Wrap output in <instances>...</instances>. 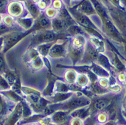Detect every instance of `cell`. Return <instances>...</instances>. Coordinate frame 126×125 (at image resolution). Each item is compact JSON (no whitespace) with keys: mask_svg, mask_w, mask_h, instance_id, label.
<instances>
[{"mask_svg":"<svg viewBox=\"0 0 126 125\" xmlns=\"http://www.w3.org/2000/svg\"><path fill=\"white\" fill-rule=\"evenodd\" d=\"M22 8L18 3H12L8 6V12L10 13L12 16H17L22 12Z\"/></svg>","mask_w":126,"mask_h":125,"instance_id":"6da1fadb","label":"cell"},{"mask_svg":"<svg viewBox=\"0 0 126 125\" xmlns=\"http://www.w3.org/2000/svg\"><path fill=\"white\" fill-rule=\"evenodd\" d=\"M28 8H29L30 12H31L32 15L36 16V15L38 14V10H37L36 7V6L33 4V3L29 2V5H28Z\"/></svg>","mask_w":126,"mask_h":125,"instance_id":"7a4b0ae2","label":"cell"},{"mask_svg":"<svg viewBox=\"0 0 126 125\" xmlns=\"http://www.w3.org/2000/svg\"><path fill=\"white\" fill-rule=\"evenodd\" d=\"M56 13H57V11L52 8H48L47 10V15L48 16V17H50V18L51 17H54L55 16Z\"/></svg>","mask_w":126,"mask_h":125,"instance_id":"3957f363","label":"cell"},{"mask_svg":"<svg viewBox=\"0 0 126 125\" xmlns=\"http://www.w3.org/2000/svg\"><path fill=\"white\" fill-rule=\"evenodd\" d=\"M95 107L97 109H103V108H105L106 107V102H104L103 100L98 101L95 104Z\"/></svg>","mask_w":126,"mask_h":125,"instance_id":"277c9868","label":"cell"},{"mask_svg":"<svg viewBox=\"0 0 126 125\" xmlns=\"http://www.w3.org/2000/svg\"><path fill=\"white\" fill-rule=\"evenodd\" d=\"M4 22L6 25H11L13 23V19L11 16H6L4 18Z\"/></svg>","mask_w":126,"mask_h":125,"instance_id":"5b68a950","label":"cell"},{"mask_svg":"<svg viewBox=\"0 0 126 125\" xmlns=\"http://www.w3.org/2000/svg\"><path fill=\"white\" fill-rule=\"evenodd\" d=\"M83 41H81V38L80 39V38H77L74 40V45L77 47H80L81 45H83Z\"/></svg>","mask_w":126,"mask_h":125,"instance_id":"8992f818","label":"cell"},{"mask_svg":"<svg viewBox=\"0 0 126 125\" xmlns=\"http://www.w3.org/2000/svg\"><path fill=\"white\" fill-rule=\"evenodd\" d=\"M87 79L86 77H85V76H81V77H80L79 79V81H78V82H79V84H80V85H84V84H85L87 83Z\"/></svg>","mask_w":126,"mask_h":125,"instance_id":"52a82bcc","label":"cell"},{"mask_svg":"<svg viewBox=\"0 0 126 125\" xmlns=\"http://www.w3.org/2000/svg\"><path fill=\"white\" fill-rule=\"evenodd\" d=\"M54 7L55 8H60L61 7V2L59 0H55L54 2Z\"/></svg>","mask_w":126,"mask_h":125,"instance_id":"ba28073f","label":"cell"},{"mask_svg":"<svg viewBox=\"0 0 126 125\" xmlns=\"http://www.w3.org/2000/svg\"><path fill=\"white\" fill-rule=\"evenodd\" d=\"M82 8H83V10L85 11L86 12H90V10H91V6H90L89 5H87V3L83 4V6H82Z\"/></svg>","mask_w":126,"mask_h":125,"instance_id":"9c48e42d","label":"cell"},{"mask_svg":"<svg viewBox=\"0 0 126 125\" xmlns=\"http://www.w3.org/2000/svg\"><path fill=\"white\" fill-rule=\"evenodd\" d=\"M40 24L42 25V26L43 27L47 26L48 24V21L47 19L43 18V19H42V20H40Z\"/></svg>","mask_w":126,"mask_h":125,"instance_id":"30bf717a","label":"cell"},{"mask_svg":"<svg viewBox=\"0 0 126 125\" xmlns=\"http://www.w3.org/2000/svg\"><path fill=\"white\" fill-rule=\"evenodd\" d=\"M38 6L40 9H44L46 8V3L45 1H40L38 3Z\"/></svg>","mask_w":126,"mask_h":125,"instance_id":"8fae6325","label":"cell"},{"mask_svg":"<svg viewBox=\"0 0 126 125\" xmlns=\"http://www.w3.org/2000/svg\"><path fill=\"white\" fill-rule=\"evenodd\" d=\"M7 87V84L6 82L4 81L1 77H0V88H6Z\"/></svg>","mask_w":126,"mask_h":125,"instance_id":"7c38bea8","label":"cell"},{"mask_svg":"<svg viewBox=\"0 0 126 125\" xmlns=\"http://www.w3.org/2000/svg\"><path fill=\"white\" fill-rule=\"evenodd\" d=\"M98 119H99V121L100 122L104 123L105 121H106V116H105V115L101 114V115H99V116Z\"/></svg>","mask_w":126,"mask_h":125,"instance_id":"4fadbf2b","label":"cell"},{"mask_svg":"<svg viewBox=\"0 0 126 125\" xmlns=\"http://www.w3.org/2000/svg\"><path fill=\"white\" fill-rule=\"evenodd\" d=\"M5 4H6L5 0H0V11L5 7Z\"/></svg>","mask_w":126,"mask_h":125,"instance_id":"5bb4252c","label":"cell"},{"mask_svg":"<svg viewBox=\"0 0 126 125\" xmlns=\"http://www.w3.org/2000/svg\"><path fill=\"white\" fill-rule=\"evenodd\" d=\"M100 84H101V85L103 87H105L108 84V82L105 79H101V80H100Z\"/></svg>","mask_w":126,"mask_h":125,"instance_id":"9a60e30c","label":"cell"},{"mask_svg":"<svg viewBox=\"0 0 126 125\" xmlns=\"http://www.w3.org/2000/svg\"><path fill=\"white\" fill-rule=\"evenodd\" d=\"M63 119H64V116H63V114H60V115L58 114L55 116V121H61Z\"/></svg>","mask_w":126,"mask_h":125,"instance_id":"2e32d148","label":"cell"},{"mask_svg":"<svg viewBox=\"0 0 126 125\" xmlns=\"http://www.w3.org/2000/svg\"><path fill=\"white\" fill-rule=\"evenodd\" d=\"M3 65H4V62H3V59L0 57V70L1 69L2 67H3Z\"/></svg>","mask_w":126,"mask_h":125,"instance_id":"e0dca14e","label":"cell"},{"mask_svg":"<svg viewBox=\"0 0 126 125\" xmlns=\"http://www.w3.org/2000/svg\"><path fill=\"white\" fill-rule=\"evenodd\" d=\"M119 79H120V80H121V81H124L125 80V77L124 75H120V76H119Z\"/></svg>","mask_w":126,"mask_h":125,"instance_id":"ac0fdd59","label":"cell"},{"mask_svg":"<svg viewBox=\"0 0 126 125\" xmlns=\"http://www.w3.org/2000/svg\"><path fill=\"white\" fill-rule=\"evenodd\" d=\"M73 75H74L72 73H70V75H69L68 76V77H72ZM73 78H74V77H73ZM73 78H69V79H70V82H71V81H73V80H75V79H73Z\"/></svg>","mask_w":126,"mask_h":125,"instance_id":"d6986e66","label":"cell"},{"mask_svg":"<svg viewBox=\"0 0 126 125\" xmlns=\"http://www.w3.org/2000/svg\"><path fill=\"white\" fill-rule=\"evenodd\" d=\"M32 1H33V2H34V3H39L41 0H32Z\"/></svg>","mask_w":126,"mask_h":125,"instance_id":"ffe728a7","label":"cell"},{"mask_svg":"<svg viewBox=\"0 0 126 125\" xmlns=\"http://www.w3.org/2000/svg\"><path fill=\"white\" fill-rule=\"evenodd\" d=\"M1 40H0V47H1Z\"/></svg>","mask_w":126,"mask_h":125,"instance_id":"44dd1931","label":"cell"},{"mask_svg":"<svg viewBox=\"0 0 126 125\" xmlns=\"http://www.w3.org/2000/svg\"><path fill=\"white\" fill-rule=\"evenodd\" d=\"M1 16H0V21H1Z\"/></svg>","mask_w":126,"mask_h":125,"instance_id":"7402d4cb","label":"cell"},{"mask_svg":"<svg viewBox=\"0 0 126 125\" xmlns=\"http://www.w3.org/2000/svg\"><path fill=\"white\" fill-rule=\"evenodd\" d=\"M111 125V124H108V125Z\"/></svg>","mask_w":126,"mask_h":125,"instance_id":"603a6c76","label":"cell"},{"mask_svg":"<svg viewBox=\"0 0 126 125\" xmlns=\"http://www.w3.org/2000/svg\"><path fill=\"white\" fill-rule=\"evenodd\" d=\"M0 110H1V107H0Z\"/></svg>","mask_w":126,"mask_h":125,"instance_id":"cb8c5ba5","label":"cell"}]
</instances>
